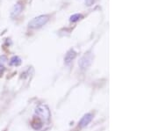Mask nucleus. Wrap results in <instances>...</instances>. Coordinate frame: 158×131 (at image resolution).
<instances>
[{
	"mask_svg": "<svg viewBox=\"0 0 158 131\" xmlns=\"http://www.w3.org/2000/svg\"><path fill=\"white\" fill-rule=\"evenodd\" d=\"M93 119V115L91 114H86L82 117V119L80 120L79 123H78V127L80 129H83L84 127H86L88 124H90V122L92 121Z\"/></svg>",
	"mask_w": 158,
	"mask_h": 131,
	"instance_id": "obj_5",
	"label": "nucleus"
},
{
	"mask_svg": "<svg viewBox=\"0 0 158 131\" xmlns=\"http://www.w3.org/2000/svg\"><path fill=\"white\" fill-rule=\"evenodd\" d=\"M5 67L4 66H2V65H0V77L3 76V74H4V71H5Z\"/></svg>",
	"mask_w": 158,
	"mask_h": 131,
	"instance_id": "obj_10",
	"label": "nucleus"
},
{
	"mask_svg": "<svg viewBox=\"0 0 158 131\" xmlns=\"http://www.w3.org/2000/svg\"><path fill=\"white\" fill-rule=\"evenodd\" d=\"M22 10H23L22 3H21V2H18L15 5L12 7V9L11 16H12V18H15V17L19 16L20 13H21Z\"/></svg>",
	"mask_w": 158,
	"mask_h": 131,
	"instance_id": "obj_6",
	"label": "nucleus"
},
{
	"mask_svg": "<svg viewBox=\"0 0 158 131\" xmlns=\"http://www.w3.org/2000/svg\"><path fill=\"white\" fill-rule=\"evenodd\" d=\"M35 113H36L38 117H40L44 122H48L50 117H51L49 108H47L46 105H39L35 110Z\"/></svg>",
	"mask_w": 158,
	"mask_h": 131,
	"instance_id": "obj_2",
	"label": "nucleus"
},
{
	"mask_svg": "<svg viewBox=\"0 0 158 131\" xmlns=\"http://www.w3.org/2000/svg\"><path fill=\"white\" fill-rule=\"evenodd\" d=\"M9 64L11 66H19L21 64V59L18 56V55H14L10 59Z\"/></svg>",
	"mask_w": 158,
	"mask_h": 131,
	"instance_id": "obj_8",
	"label": "nucleus"
},
{
	"mask_svg": "<svg viewBox=\"0 0 158 131\" xmlns=\"http://www.w3.org/2000/svg\"><path fill=\"white\" fill-rule=\"evenodd\" d=\"M31 127L34 130H40L43 127V121L37 115L33 116V118L31 122Z\"/></svg>",
	"mask_w": 158,
	"mask_h": 131,
	"instance_id": "obj_4",
	"label": "nucleus"
},
{
	"mask_svg": "<svg viewBox=\"0 0 158 131\" xmlns=\"http://www.w3.org/2000/svg\"><path fill=\"white\" fill-rule=\"evenodd\" d=\"M92 59H93V56L90 53H87V54L84 55L78 62L80 68L82 69H87L88 67H90L91 62H92Z\"/></svg>",
	"mask_w": 158,
	"mask_h": 131,
	"instance_id": "obj_3",
	"label": "nucleus"
},
{
	"mask_svg": "<svg viewBox=\"0 0 158 131\" xmlns=\"http://www.w3.org/2000/svg\"><path fill=\"white\" fill-rule=\"evenodd\" d=\"M49 21V15H40L31 19L28 23V27L32 29H39L45 26Z\"/></svg>",
	"mask_w": 158,
	"mask_h": 131,
	"instance_id": "obj_1",
	"label": "nucleus"
},
{
	"mask_svg": "<svg viewBox=\"0 0 158 131\" xmlns=\"http://www.w3.org/2000/svg\"><path fill=\"white\" fill-rule=\"evenodd\" d=\"M83 18V16L81 14V13H75V14H73V15L70 16L69 18V21L72 22V23H75L79 20H81Z\"/></svg>",
	"mask_w": 158,
	"mask_h": 131,
	"instance_id": "obj_9",
	"label": "nucleus"
},
{
	"mask_svg": "<svg viewBox=\"0 0 158 131\" xmlns=\"http://www.w3.org/2000/svg\"><path fill=\"white\" fill-rule=\"evenodd\" d=\"M75 57H76V52H75L74 49H69L68 52H67V54L65 55V57H64V62H65V64H67L68 65L70 62H72V61L75 59Z\"/></svg>",
	"mask_w": 158,
	"mask_h": 131,
	"instance_id": "obj_7",
	"label": "nucleus"
}]
</instances>
